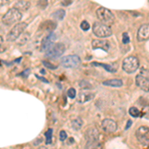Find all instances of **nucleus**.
<instances>
[{"label": "nucleus", "mask_w": 149, "mask_h": 149, "mask_svg": "<svg viewBox=\"0 0 149 149\" xmlns=\"http://www.w3.org/2000/svg\"><path fill=\"white\" fill-rule=\"evenodd\" d=\"M21 19H22V13H21V11H19L15 7H13V8L9 9V10L3 15V17H2V22L7 26H10V25H13V24L18 23Z\"/></svg>", "instance_id": "1"}, {"label": "nucleus", "mask_w": 149, "mask_h": 149, "mask_svg": "<svg viewBox=\"0 0 149 149\" xmlns=\"http://www.w3.org/2000/svg\"><path fill=\"white\" fill-rule=\"evenodd\" d=\"M97 17L100 23H103L105 25H110L114 22V15L109 9L105 8V7H100L95 11Z\"/></svg>", "instance_id": "2"}, {"label": "nucleus", "mask_w": 149, "mask_h": 149, "mask_svg": "<svg viewBox=\"0 0 149 149\" xmlns=\"http://www.w3.org/2000/svg\"><path fill=\"white\" fill-rule=\"evenodd\" d=\"M149 73H148V69L147 68H141L140 72L137 74L135 79V83L136 86L138 88H140L142 91H145L146 93L149 90Z\"/></svg>", "instance_id": "3"}, {"label": "nucleus", "mask_w": 149, "mask_h": 149, "mask_svg": "<svg viewBox=\"0 0 149 149\" xmlns=\"http://www.w3.org/2000/svg\"><path fill=\"white\" fill-rule=\"evenodd\" d=\"M93 32L97 37L103 38V39L109 37V36H111L112 34V30L110 29L109 26L105 25V24H103V23H100V22H95L93 24Z\"/></svg>", "instance_id": "4"}, {"label": "nucleus", "mask_w": 149, "mask_h": 149, "mask_svg": "<svg viewBox=\"0 0 149 149\" xmlns=\"http://www.w3.org/2000/svg\"><path fill=\"white\" fill-rule=\"evenodd\" d=\"M139 68V60L134 56H129L123 60L122 69L127 74H133Z\"/></svg>", "instance_id": "5"}, {"label": "nucleus", "mask_w": 149, "mask_h": 149, "mask_svg": "<svg viewBox=\"0 0 149 149\" xmlns=\"http://www.w3.org/2000/svg\"><path fill=\"white\" fill-rule=\"evenodd\" d=\"M66 51V47L63 43H53L46 50V56L49 58H59Z\"/></svg>", "instance_id": "6"}, {"label": "nucleus", "mask_w": 149, "mask_h": 149, "mask_svg": "<svg viewBox=\"0 0 149 149\" xmlns=\"http://www.w3.org/2000/svg\"><path fill=\"white\" fill-rule=\"evenodd\" d=\"M26 28H27V23L18 22L11 29L10 32L8 33V35H7V41H9V42H14V41H16L19 36L25 31Z\"/></svg>", "instance_id": "7"}, {"label": "nucleus", "mask_w": 149, "mask_h": 149, "mask_svg": "<svg viewBox=\"0 0 149 149\" xmlns=\"http://www.w3.org/2000/svg\"><path fill=\"white\" fill-rule=\"evenodd\" d=\"M61 64L64 68L76 69L81 65V59L77 55H69V56L64 57L61 60Z\"/></svg>", "instance_id": "8"}, {"label": "nucleus", "mask_w": 149, "mask_h": 149, "mask_svg": "<svg viewBox=\"0 0 149 149\" xmlns=\"http://www.w3.org/2000/svg\"><path fill=\"white\" fill-rule=\"evenodd\" d=\"M135 136L137 141L144 146H148L149 143V128L147 126H140L136 129Z\"/></svg>", "instance_id": "9"}, {"label": "nucleus", "mask_w": 149, "mask_h": 149, "mask_svg": "<svg viewBox=\"0 0 149 149\" xmlns=\"http://www.w3.org/2000/svg\"><path fill=\"white\" fill-rule=\"evenodd\" d=\"M98 135H100V133L95 127H90L86 131V139L88 143H90V145L92 143L97 142L98 140Z\"/></svg>", "instance_id": "10"}, {"label": "nucleus", "mask_w": 149, "mask_h": 149, "mask_svg": "<svg viewBox=\"0 0 149 149\" xmlns=\"http://www.w3.org/2000/svg\"><path fill=\"white\" fill-rule=\"evenodd\" d=\"M102 127L105 132H109V133H112L115 132L117 129V123L112 119L105 118L103 119L102 122Z\"/></svg>", "instance_id": "11"}, {"label": "nucleus", "mask_w": 149, "mask_h": 149, "mask_svg": "<svg viewBox=\"0 0 149 149\" xmlns=\"http://www.w3.org/2000/svg\"><path fill=\"white\" fill-rule=\"evenodd\" d=\"M149 37V25L147 23L143 24L140 26V28L137 31V40L139 42H144V41L148 40Z\"/></svg>", "instance_id": "12"}, {"label": "nucleus", "mask_w": 149, "mask_h": 149, "mask_svg": "<svg viewBox=\"0 0 149 149\" xmlns=\"http://www.w3.org/2000/svg\"><path fill=\"white\" fill-rule=\"evenodd\" d=\"M93 49H102L104 51H109V43L107 40H100V39H95L92 42Z\"/></svg>", "instance_id": "13"}, {"label": "nucleus", "mask_w": 149, "mask_h": 149, "mask_svg": "<svg viewBox=\"0 0 149 149\" xmlns=\"http://www.w3.org/2000/svg\"><path fill=\"white\" fill-rule=\"evenodd\" d=\"M56 39H57V36L56 34H54V33H50L49 35L46 36V37L42 40V44H41V48H42L43 51H46L47 48L49 46H51L53 43L56 41Z\"/></svg>", "instance_id": "14"}, {"label": "nucleus", "mask_w": 149, "mask_h": 149, "mask_svg": "<svg viewBox=\"0 0 149 149\" xmlns=\"http://www.w3.org/2000/svg\"><path fill=\"white\" fill-rule=\"evenodd\" d=\"M93 97H95V93L92 92H81L78 95V102L84 103L93 100Z\"/></svg>", "instance_id": "15"}, {"label": "nucleus", "mask_w": 149, "mask_h": 149, "mask_svg": "<svg viewBox=\"0 0 149 149\" xmlns=\"http://www.w3.org/2000/svg\"><path fill=\"white\" fill-rule=\"evenodd\" d=\"M102 85L107 86H113V88H120L123 85V81L121 80H118V79H112V80L104 81Z\"/></svg>", "instance_id": "16"}, {"label": "nucleus", "mask_w": 149, "mask_h": 149, "mask_svg": "<svg viewBox=\"0 0 149 149\" xmlns=\"http://www.w3.org/2000/svg\"><path fill=\"white\" fill-rule=\"evenodd\" d=\"M14 7L19 11H26L30 8V2L26 1V0H20V1L16 2Z\"/></svg>", "instance_id": "17"}, {"label": "nucleus", "mask_w": 149, "mask_h": 149, "mask_svg": "<svg viewBox=\"0 0 149 149\" xmlns=\"http://www.w3.org/2000/svg\"><path fill=\"white\" fill-rule=\"evenodd\" d=\"M40 28H41V30L43 29V30H47V31H53L56 28V23L47 20V21H45L44 23L41 24Z\"/></svg>", "instance_id": "18"}, {"label": "nucleus", "mask_w": 149, "mask_h": 149, "mask_svg": "<svg viewBox=\"0 0 149 149\" xmlns=\"http://www.w3.org/2000/svg\"><path fill=\"white\" fill-rule=\"evenodd\" d=\"M83 124H84V121L80 117H77V118L72 120V127H73L74 129H76V130H80L81 128V126H83Z\"/></svg>", "instance_id": "19"}, {"label": "nucleus", "mask_w": 149, "mask_h": 149, "mask_svg": "<svg viewBox=\"0 0 149 149\" xmlns=\"http://www.w3.org/2000/svg\"><path fill=\"white\" fill-rule=\"evenodd\" d=\"M17 40H18V44L20 45V46H22V45H24L29 40V34L28 33L23 32L22 34L17 38Z\"/></svg>", "instance_id": "20"}, {"label": "nucleus", "mask_w": 149, "mask_h": 149, "mask_svg": "<svg viewBox=\"0 0 149 149\" xmlns=\"http://www.w3.org/2000/svg\"><path fill=\"white\" fill-rule=\"evenodd\" d=\"M65 14H66L65 10H63V9H59V10L54 13V17L56 18L57 20H63L65 17Z\"/></svg>", "instance_id": "21"}, {"label": "nucleus", "mask_w": 149, "mask_h": 149, "mask_svg": "<svg viewBox=\"0 0 149 149\" xmlns=\"http://www.w3.org/2000/svg\"><path fill=\"white\" fill-rule=\"evenodd\" d=\"M128 112H129V114H130L131 116H133V117H138L139 115H140V111H139V109H137V107H130L129 110H128Z\"/></svg>", "instance_id": "22"}, {"label": "nucleus", "mask_w": 149, "mask_h": 149, "mask_svg": "<svg viewBox=\"0 0 149 149\" xmlns=\"http://www.w3.org/2000/svg\"><path fill=\"white\" fill-rule=\"evenodd\" d=\"M79 86L81 88H84V90H90V88H93V86H91V84L86 81H81L79 83Z\"/></svg>", "instance_id": "23"}, {"label": "nucleus", "mask_w": 149, "mask_h": 149, "mask_svg": "<svg viewBox=\"0 0 149 149\" xmlns=\"http://www.w3.org/2000/svg\"><path fill=\"white\" fill-rule=\"evenodd\" d=\"M93 66H97V67H102V68H104L107 71H109V72H115V70L112 68L111 66H109V65H104V64H97V63H93L92 64Z\"/></svg>", "instance_id": "24"}, {"label": "nucleus", "mask_w": 149, "mask_h": 149, "mask_svg": "<svg viewBox=\"0 0 149 149\" xmlns=\"http://www.w3.org/2000/svg\"><path fill=\"white\" fill-rule=\"evenodd\" d=\"M37 5L41 9H45L48 6V0H38Z\"/></svg>", "instance_id": "25"}, {"label": "nucleus", "mask_w": 149, "mask_h": 149, "mask_svg": "<svg viewBox=\"0 0 149 149\" xmlns=\"http://www.w3.org/2000/svg\"><path fill=\"white\" fill-rule=\"evenodd\" d=\"M90 27H91V26H90V23H88V21H86V20H85V21H83V22L81 23V28L83 29L84 31H88V29H90Z\"/></svg>", "instance_id": "26"}, {"label": "nucleus", "mask_w": 149, "mask_h": 149, "mask_svg": "<svg viewBox=\"0 0 149 149\" xmlns=\"http://www.w3.org/2000/svg\"><path fill=\"white\" fill-rule=\"evenodd\" d=\"M43 65H44L45 67H46L47 69H50V70H56L57 69V67L55 66V65H53L51 63H49V62H47V61H44L43 62Z\"/></svg>", "instance_id": "27"}, {"label": "nucleus", "mask_w": 149, "mask_h": 149, "mask_svg": "<svg viewBox=\"0 0 149 149\" xmlns=\"http://www.w3.org/2000/svg\"><path fill=\"white\" fill-rule=\"evenodd\" d=\"M68 97H71V98H74V97H76V90H74V88H71L68 90Z\"/></svg>", "instance_id": "28"}, {"label": "nucleus", "mask_w": 149, "mask_h": 149, "mask_svg": "<svg viewBox=\"0 0 149 149\" xmlns=\"http://www.w3.org/2000/svg\"><path fill=\"white\" fill-rule=\"evenodd\" d=\"M129 41H130L129 35L127 33H123V35H122V43L123 44H127V43H129Z\"/></svg>", "instance_id": "29"}, {"label": "nucleus", "mask_w": 149, "mask_h": 149, "mask_svg": "<svg viewBox=\"0 0 149 149\" xmlns=\"http://www.w3.org/2000/svg\"><path fill=\"white\" fill-rule=\"evenodd\" d=\"M52 129H48V131L46 132V136H47V144H49L51 142V139H52Z\"/></svg>", "instance_id": "30"}, {"label": "nucleus", "mask_w": 149, "mask_h": 149, "mask_svg": "<svg viewBox=\"0 0 149 149\" xmlns=\"http://www.w3.org/2000/svg\"><path fill=\"white\" fill-rule=\"evenodd\" d=\"M59 137H60V140L61 141H65L67 139V133H66V131H64V130H62V131H60V135H59Z\"/></svg>", "instance_id": "31"}, {"label": "nucleus", "mask_w": 149, "mask_h": 149, "mask_svg": "<svg viewBox=\"0 0 149 149\" xmlns=\"http://www.w3.org/2000/svg\"><path fill=\"white\" fill-rule=\"evenodd\" d=\"M71 2H72L71 0H67V1H66V0H64L63 3H62V4H63L64 6H68V4H70Z\"/></svg>", "instance_id": "32"}, {"label": "nucleus", "mask_w": 149, "mask_h": 149, "mask_svg": "<svg viewBox=\"0 0 149 149\" xmlns=\"http://www.w3.org/2000/svg\"><path fill=\"white\" fill-rule=\"evenodd\" d=\"M4 50H5V48H3V47L0 46V53H2V52L4 51Z\"/></svg>", "instance_id": "33"}, {"label": "nucleus", "mask_w": 149, "mask_h": 149, "mask_svg": "<svg viewBox=\"0 0 149 149\" xmlns=\"http://www.w3.org/2000/svg\"><path fill=\"white\" fill-rule=\"evenodd\" d=\"M3 43V38H2V36H0V45Z\"/></svg>", "instance_id": "34"}]
</instances>
